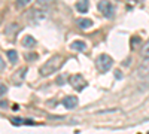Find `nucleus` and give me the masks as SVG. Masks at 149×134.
Wrapping results in <instances>:
<instances>
[{"instance_id":"obj_1","label":"nucleus","mask_w":149,"mask_h":134,"mask_svg":"<svg viewBox=\"0 0 149 134\" xmlns=\"http://www.w3.org/2000/svg\"><path fill=\"white\" fill-rule=\"evenodd\" d=\"M61 64H63V58L60 55H54L48 63H45V64L40 67V75L42 76H49L52 73H55V71L61 67Z\"/></svg>"},{"instance_id":"obj_2","label":"nucleus","mask_w":149,"mask_h":134,"mask_svg":"<svg viewBox=\"0 0 149 134\" xmlns=\"http://www.w3.org/2000/svg\"><path fill=\"white\" fill-rule=\"evenodd\" d=\"M95 64H97V69L101 71V73H106L107 70L112 69V57H109L107 54H101V55L97 57V60H95Z\"/></svg>"},{"instance_id":"obj_3","label":"nucleus","mask_w":149,"mask_h":134,"mask_svg":"<svg viewBox=\"0 0 149 134\" xmlns=\"http://www.w3.org/2000/svg\"><path fill=\"white\" fill-rule=\"evenodd\" d=\"M69 84L72 85L76 91H82V89L86 86V80L84 79L82 75L76 73V75H72V76L69 78Z\"/></svg>"},{"instance_id":"obj_4","label":"nucleus","mask_w":149,"mask_h":134,"mask_svg":"<svg viewBox=\"0 0 149 134\" xmlns=\"http://www.w3.org/2000/svg\"><path fill=\"white\" fill-rule=\"evenodd\" d=\"M99 11H100L104 16H106V18H112L113 14H115V7H113V5L109 2V0H100Z\"/></svg>"},{"instance_id":"obj_5","label":"nucleus","mask_w":149,"mask_h":134,"mask_svg":"<svg viewBox=\"0 0 149 134\" xmlns=\"http://www.w3.org/2000/svg\"><path fill=\"white\" fill-rule=\"evenodd\" d=\"M78 103H79V100H78V97H75V95H67L63 98V106L66 109H75L78 106Z\"/></svg>"},{"instance_id":"obj_6","label":"nucleus","mask_w":149,"mask_h":134,"mask_svg":"<svg viewBox=\"0 0 149 134\" xmlns=\"http://www.w3.org/2000/svg\"><path fill=\"white\" fill-rule=\"evenodd\" d=\"M22 46L24 48H34L36 46V39L33 36H25L22 39Z\"/></svg>"},{"instance_id":"obj_7","label":"nucleus","mask_w":149,"mask_h":134,"mask_svg":"<svg viewBox=\"0 0 149 134\" xmlns=\"http://www.w3.org/2000/svg\"><path fill=\"white\" fill-rule=\"evenodd\" d=\"M70 49H75V51H85L86 49V43L82 40H75L70 43Z\"/></svg>"},{"instance_id":"obj_8","label":"nucleus","mask_w":149,"mask_h":134,"mask_svg":"<svg viewBox=\"0 0 149 134\" xmlns=\"http://www.w3.org/2000/svg\"><path fill=\"white\" fill-rule=\"evenodd\" d=\"M76 24H78V27H81V29H90L93 25V21L90 18H79V20L76 21Z\"/></svg>"},{"instance_id":"obj_9","label":"nucleus","mask_w":149,"mask_h":134,"mask_svg":"<svg viewBox=\"0 0 149 134\" xmlns=\"http://www.w3.org/2000/svg\"><path fill=\"white\" fill-rule=\"evenodd\" d=\"M11 122L14 125H34V122L31 119H21V118H12Z\"/></svg>"},{"instance_id":"obj_10","label":"nucleus","mask_w":149,"mask_h":134,"mask_svg":"<svg viewBox=\"0 0 149 134\" xmlns=\"http://www.w3.org/2000/svg\"><path fill=\"white\" fill-rule=\"evenodd\" d=\"M76 9L81 14H85L86 11H88V0H79V2L76 3Z\"/></svg>"},{"instance_id":"obj_11","label":"nucleus","mask_w":149,"mask_h":134,"mask_svg":"<svg viewBox=\"0 0 149 134\" xmlns=\"http://www.w3.org/2000/svg\"><path fill=\"white\" fill-rule=\"evenodd\" d=\"M25 71H27V69H25V67H22V69H20L18 71H16V75L14 76V80H15L16 84H21V80L25 76Z\"/></svg>"},{"instance_id":"obj_12","label":"nucleus","mask_w":149,"mask_h":134,"mask_svg":"<svg viewBox=\"0 0 149 134\" xmlns=\"http://www.w3.org/2000/svg\"><path fill=\"white\" fill-rule=\"evenodd\" d=\"M7 58H9L11 63H16L18 61V54H16V51H7Z\"/></svg>"},{"instance_id":"obj_13","label":"nucleus","mask_w":149,"mask_h":134,"mask_svg":"<svg viewBox=\"0 0 149 134\" xmlns=\"http://www.w3.org/2000/svg\"><path fill=\"white\" fill-rule=\"evenodd\" d=\"M140 54H142L143 58H149V40L143 45V48H142V51H140Z\"/></svg>"},{"instance_id":"obj_14","label":"nucleus","mask_w":149,"mask_h":134,"mask_svg":"<svg viewBox=\"0 0 149 134\" xmlns=\"http://www.w3.org/2000/svg\"><path fill=\"white\" fill-rule=\"evenodd\" d=\"M30 2H31V0H16V6H18V7H24V6H27Z\"/></svg>"},{"instance_id":"obj_15","label":"nucleus","mask_w":149,"mask_h":134,"mask_svg":"<svg viewBox=\"0 0 149 134\" xmlns=\"http://www.w3.org/2000/svg\"><path fill=\"white\" fill-rule=\"evenodd\" d=\"M55 0H37V5L39 6H48V5H51V3H54Z\"/></svg>"},{"instance_id":"obj_16","label":"nucleus","mask_w":149,"mask_h":134,"mask_svg":"<svg viewBox=\"0 0 149 134\" xmlns=\"http://www.w3.org/2000/svg\"><path fill=\"white\" fill-rule=\"evenodd\" d=\"M6 91H7V88H6V85H5V84H2V82H0V97H2V95H5V94H6Z\"/></svg>"},{"instance_id":"obj_17","label":"nucleus","mask_w":149,"mask_h":134,"mask_svg":"<svg viewBox=\"0 0 149 134\" xmlns=\"http://www.w3.org/2000/svg\"><path fill=\"white\" fill-rule=\"evenodd\" d=\"M5 67H6V64H5V61H3V58L0 57V71H2V70H5Z\"/></svg>"},{"instance_id":"obj_18","label":"nucleus","mask_w":149,"mask_h":134,"mask_svg":"<svg viewBox=\"0 0 149 134\" xmlns=\"http://www.w3.org/2000/svg\"><path fill=\"white\" fill-rule=\"evenodd\" d=\"M140 42V39L139 37H133V40H131V46H136V45Z\"/></svg>"},{"instance_id":"obj_19","label":"nucleus","mask_w":149,"mask_h":134,"mask_svg":"<svg viewBox=\"0 0 149 134\" xmlns=\"http://www.w3.org/2000/svg\"><path fill=\"white\" fill-rule=\"evenodd\" d=\"M115 78H116V79H118V78H119V79L122 78V75H121V71H119V70H115Z\"/></svg>"}]
</instances>
